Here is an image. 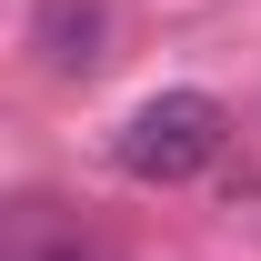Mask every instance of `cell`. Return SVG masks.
Instances as JSON below:
<instances>
[{
    "label": "cell",
    "mask_w": 261,
    "mask_h": 261,
    "mask_svg": "<svg viewBox=\"0 0 261 261\" xmlns=\"http://www.w3.org/2000/svg\"><path fill=\"white\" fill-rule=\"evenodd\" d=\"M10 261H121V251H111V241H91V231H70V221H20Z\"/></svg>",
    "instance_id": "3"
},
{
    "label": "cell",
    "mask_w": 261,
    "mask_h": 261,
    "mask_svg": "<svg viewBox=\"0 0 261 261\" xmlns=\"http://www.w3.org/2000/svg\"><path fill=\"white\" fill-rule=\"evenodd\" d=\"M221 141H231V111L211 91H151L111 130V161L130 181H151V191H181V181H201V171L221 161Z\"/></svg>",
    "instance_id": "1"
},
{
    "label": "cell",
    "mask_w": 261,
    "mask_h": 261,
    "mask_svg": "<svg viewBox=\"0 0 261 261\" xmlns=\"http://www.w3.org/2000/svg\"><path fill=\"white\" fill-rule=\"evenodd\" d=\"M31 61L50 81H91L111 61V0H40L31 10Z\"/></svg>",
    "instance_id": "2"
}]
</instances>
